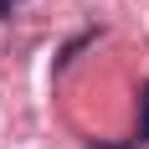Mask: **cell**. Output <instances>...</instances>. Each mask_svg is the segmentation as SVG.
I'll return each mask as SVG.
<instances>
[{
    "mask_svg": "<svg viewBox=\"0 0 149 149\" xmlns=\"http://www.w3.org/2000/svg\"><path fill=\"white\" fill-rule=\"evenodd\" d=\"M10 5H15V0H0V15H5V10H10Z\"/></svg>",
    "mask_w": 149,
    "mask_h": 149,
    "instance_id": "cell-1",
    "label": "cell"
}]
</instances>
